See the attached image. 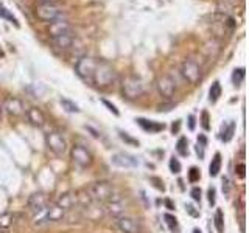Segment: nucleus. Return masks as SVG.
<instances>
[{
  "instance_id": "30",
  "label": "nucleus",
  "mask_w": 249,
  "mask_h": 233,
  "mask_svg": "<svg viewBox=\"0 0 249 233\" xmlns=\"http://www.w3.org/2000/svg\"><path fill=\"white\" fill-rule=\"evenodd\" d=\"M163 217H165V222H167V225L170 227V230H178V221H176V217H175V216L165 215Z\"/></svg>"
},
{
  "instance_id": "7",
  "label": "nucleus",
  "mask_w": 249,
  "mask_h": 233,
  "mask_svg": "<svg viewBox=\"0 0 249 233\" xmlns=\"http://www.w3.org/2000/svg\"><path fill=\"white\" fill-rule=\"evenodd\" d=\"M45 143L49 150L56 155H64L67 152V142L59 132H49L45 135Z\"/></svg>"
},
{
  "instance_id": "21",
  "label": "nucleus",
  "mask_w": 249,
  "mask_h": 233,
  "mask_svg": "<svg viewBox=\"0 0 249 233\" xmlns=\"http://www.w3.org/2000/svg\"><path fill=\"white\" fill-rule=\"evenodd\" d=\"M0 17L5 19V20H8V22H11L14 27H19L18 19L14 17L13 13H10V10H8V8H5V5H0Z\"/></svg>"
},
{
  "instance_id": "31",
  "label": "nucleus",
  "mask_w": 249,
  "mask_h": 233,
  "mask_svg": "<svg viewBox=\"0 0 249 233\" xmlns=\"http://www.w3.org/2000/svg\"><path fill=\"white\" fill-rule=\"evenodd\" d=\"M246 166H245V163H238L237 165V168H235V173H237V176L240 177V179H245V176H246Z\"/></svg>"
},
{
  "instance_id": "27",
  "label": "nucleus",
  "mask_w": 249,
  "mask_h": 233,
  "mask_svg": "<svg viewBox=\"0 0 249 233\" xmlns=\"http://www.w3.org/2000/svg\"><path fill=\"white\" fill-rule=\"evenodd\" d=\"M61 106L64 107L67 112H72V114L80 112V109H78V106H76L75 103H72V101L66 100V98H62V100H61Z\"/></svg>"
},
{
  "instance_id": "14",
  "label": "nucleus",
  "mask_w": 249,
  "mask_h": 233,
  "mask_svg": "<svg viewBox=\"0 0 249 233\" xmlns=\"http://www.w3.org/2000/svg\"><path fill=\"white\" fill-rule=\"evenodd\" d=\"M6 114H10L13 116H19L25 112V109H23V103L19 100V98H6L5 103H3V107Z\"/></svg>"
},
{
  "instance_id": "17",
  "label": "nucleus",
  "mask_w": 249,
  "mask_h": 233,
  "mask_svg": "<svg viewBox=\"0 0 249 233\" xmlns=\"http://www.w3.org/2000/svg\"><path fill=\"white\" fill-rule=\"evenodd\" d=\"M70 31V25L66 22V20H54L50 23V28H49V34L50 37H54V36H59V34H64V33H69Z\"/></svg>"
},
{
  "instance_id": "40",
  "label": "nucleus",
  "mask_w": 249,
  "mask_h": 233,
  "mask_svg": "<svg viewBox=\"0 0 249 233\" xmlns=\"http://www.w3.org/2000/svg\"><path fill=\"white\" fill-rule=\"evenodd\" d=\"M189 128H190V129L195 128V116H193V115L189 116Z\"/></svg>"
},
{
  "instance_id": "1",
  "label": "nucleus",
  "mask_w": 249,
  "mask_h": 233,
  "mask_svg": "<svg viewBox=\"0 0 249 233\" xmlns=\"http://www.w3.org/2000/svg\"><path fill=\"white\" fill-rule=\"evenodd\" d=\"M115 80H117V72L114 70V67L109 66L105 61H98L95 72H93L92 85H95L98 89H109L111 85H114Z\"/></svg>"
},
{
  "instance_id": "8",
  "label": "nucleus",
  "mask_w": 249,
  "mask_h": 233,
  "mask_svg": "<svg viewBox=\"0 0 249 233\" xmlns=\"http://www.w3.org/2000/svg\"><path fill=\"white\" fill-rule=\"evenodd\" d=\"M72 160L75 165H78L80 168H89L93 162V157L89 150H86L81 145H75L72 148Z\"/></svg>"
},
{
  "instance_id": "2",
  "label": "nucleus",
  "mask_w": 249,
  "mask_h": 233,
  "mask_svg": "<svg viewBox=\"0 0 249 233\" xmlns=\"http://www.w3.org/2000/svg\"><path fill=\"white\" fill-rule=\"evenodd\" d=\"M88 194L90 200H95L98 204H106L107 200H111L114 196H117V191H115V186L111 182L100 181L89 186Z\"/></svg>"
},
{
  "instance_id": "25",
  "label": "nucleus",
  "mask_w": 249,
  "mask_h": 233,
  "mask_svg": "<svg viewBox=\"0 0 249 233\" xmlns=\"http://www.w3.org/2000/svg\"><path fill=\"white\" fill-rule=\"evenodd\" d=\"M14 221V215L13 213H3L0 215V227L2 229H8Z\"/></svg>"
},
{
  "instance_id": "10",
  "label": "nucleus",
  "mask_w": 249,
  "mask_h": 233,
  "mask_svg": "<svg viewBox=\"0 0 249 233\" xmlns=\"http://www.w3.org/2000/svg\"><path fill=\"white\" fill-rule=\"evenodd\" d=\"M117 229H119L122 233H140L142 232V227H140V222L137 219L131 216H120L117 217L115 221Z\"/></svg>"
},
{
  "instance_id": "22",
  "label": "nucleus",
  "mask_w": 249,
  "mask_h": 233,
  "mask_svg": "<svg viewBox=\"0 0 249 233\" xmlns=\"http://www.w3.org/2000/svg\"><path fill=\"white\" fill-rule=\"evenodd\" d=\"M220 97H221V85L218 81H215L212 84V87H210V90H209V100L212 101V103H216Z\"/></svg>"
},
{
  "instance_id": "34",
  "label": "nucleus",
  "mask_w": 249,
  "mask_h": 233,
  "mask_svg": "<svg viewBox=\"0 0 249 233\" xmlns=\"http://www.w3.org/2000/svg\"><path fill=\"white\" fill-rule=\"evenodd\" d=\"M120 137L124 140V142H128V143H131V145H139V142H137V140H134V138H131L129 135H126V134H124V132H120Z\"/></svg>"
},
{
  "instance_id": "20",
  "label": "nucleus",
  "mask_w": 249,
  "mask_h": 233,
  "mask_svg": "<svg viewBox=\"0 0 249 233\" xmlns=\"http://www.w3.org/2000/svg\"><path fill=\"white\" fill-rule=\"evenodd\" d=\"M220 168H221V155L215 154V157H213L212 163H210V166H209V174L212 177L218 176V173H220Z\"/></svg>"
},
{
  "instance_id": "15",
  "label": "nucleus",
  "mask_w": 249,
  "mask_h": 233,
  "mask_svg": "<svg viewBox=\"0 0 249 233\" xmlns=\"http://www.w3.org/2000/svg\"><path fill=\"white\" fill-rule=\"evenodd\" d=\"M52 44L56 50H69L73 44V36L70 31L69 33H64V34L54 36V37H52Z\"/></svg>"
},
{
  "instance_id": "37",
  "label": "nucleus",
  "mask_w": 249,
  "mask_h": 233,
  "mask_svg": "<svg viewBox=\"0 0 249 233\" xmlns=\"http://www.w3.org/2000/svg\"><path fill=\"white\" fill-rule=\"evenodd\" d=\"M202 126H204V129H209V115L207 112H202Z\"/></svg>"
},
{
  "instance_id": "39",
  "label": "nucleus",
  "mask_w": 249,
  "mask_h": 233,
  "mask_svg": "<svg viewBox=\"0 0 249 233\" xmlns=\"http://www.w3.org/2000/svg\"><path fill=\"white\" fill-rule=\"evenodd\" d=\"M185 208H187V212H189V213H190L192 216H198V215H199L198 212H195V210H193V207H192V205H187Z\"/></svg>"
},
{
  "instance_id": "3",
  "label": "nucleus",
  "mask_w": 249,
  "mask_h": 233,
  "mask_svg": "<svg viewBox=\"0 0 249 233\" xmlns=\"http://www.w3.org/2000/svg\"><path fill=\"white\" fill-rule=\"evenodd\" d=\"M97 59L92 56H83L78 59V62L75 64V72L80 76V80H83L86 84L92 85V78H93V72H95L97 67Z\"/></svg>"
},
{
  "instance_id": "38",
  "label": "nucleus",
  "mask_w": 249,
  "mask_h": 233,
  "mask_svg": "<svg viewBox=\"0 0 249 233\" xmlns=\"http://www.w3.org/2000/svg\"><path fill=\"white\" fill-rule=\"evenodd\" d=\"M209 202H210V204H215V188H210L209 190Z\"/></svg>"
},
{
  "instance_id": "26",
  "label": "nucleus",
  "mask_w": 249,
  "mask_h": 233,
  "mask_svg": "<svg viewBox=\"0 0 249 233\" xmlns=\"http://www.w3.org/2000/svg\"><path fill=\"white\" fill-rule=\"evenodd\" d=\"M233 131H235V124H233V121H231L228 126H224L223 135H221V138L224 140V142H229V140L233 137Z\"/></svg>"
},
{
  "instance_id": "32",
  "label": "nucleus",
  "mask_w": 249,
  "mask_h": 233,
  "mask_svg": "<svg viewBox=\"0 0 249 233\" xmlns=\"http://www.w3.org/2000/svg\"><path fill=\"white\" fill-rule=\"evenodd\" d=\"M189 179H190V182H196V181H199V171H198V168H192V169H190Z\"/></svg>"
},
{
  "instance_id": "19",
  "label": "nucleus",
  "mask_w": 249,
  "mask_h": 233,
  "mask_svg": "<svg viewBox=\"0 0 249 233\" xmlns=\"http://www.w3.org/2000/svg\"><path fill=\"white\" fill-rule=\"evenodd\" d=\"M137 123H139V126L146 132H160L163 128H165L162 123L153 121V120H145V118H137Z\"/></svg>"
},
{
  "instance_id": "23",
  "label": "nucleus",
  "mask_w": 249,
  "mask_h": 233,
  "mask_svg": "<svg viewBox=\"0 0 249 233\" xmlns=\"http://www.w3.org/2000/svg\"><path fill=\"white\" fill-rule=\"evenodd\" d=\"M213 222H215L216 232L218 233H223L224 232V217H223V212H221V210H216V212H215Z\"/></svg>"
},
{
  "instance_id": "18",
  "label": "nucleus",
  "mask_w": 249,
  "mask_h": 233,
  "mask_svg": "<svg viewBox=\"0 0 249 233\" xmlns=\"http://www.w3.org/2000/svg\"><path fill=\"white\" fill-rule=\"evenodd\" d=\"M76 202H78L76 194H73V193H66V194H62V196L58 199L56 205L67 212V210H70L72 207H75Z\"/></svg>"
},
{
  "instance_id": "28",
  "label": "nucleus",
  "mask_w": 249,
  "mask_h": 233,
  "mask_svg": "<svg viewBox=\"0 0 249 233\" xmlns=\"http://www.w3.org/2000/svg\"><path fill=\"white\" fill-rule=\"evenodd\" d=\"M176 150H178V152L181 154V155H187V138L185 137H181L178 140V146H176Z\"/></svg>"
},
{
  "instance_id": "41",
  "label": "nucleus",
  "mask_w": 249,
  "mask_h": 233,
  "mask_svg": "<svg viewBox=\"0 0 249 233\" xmlns=\"http://www.w3.org/2000/svg\"><path fill=\"white\" fill-rule=\"evenodd\" d=\"M179 126H181V123H179V121L176 123V126L173 124V132H178V131H179Z\"/></svg>"
},
{
  "instance_id": "24",
  "label": "nucleus",
  "mask_w": 249,
  "mask_h": 233,
  "mask_svg": "<svg viewBox=\"0 0 249 233\" xmlns=\"http://www.w3.org/2000/svg\"><path fill=\"white\" fill-rule=\"evenodd\" d=\"M245 75H246L245 68H235V70H233V73H232V83L235 85H240L245 80Z\"/></svg>"
},
{
  "instance_id": "35",
  "label": "nucleus",
  "mask_w": 249,
  "mask_h": 233,
  "mask_svg": "<svg viewBox=\"0 0 249 233\" xmlns=\"http://www.w3.org/2000/svg\"><path fill=\"white\" fill-rule=\"evenodd\" d=\"M223 191H224V194H229V191H231V182L228 177L223 179Z\"/></svg>"
},
{
  "instance_id": "5",
  "label": "nucleus",
  "mask_w": 249,
  "mask_h": 233,
  "mask_svg": "<svg viewBox=\"0 0 249 233\" xmlns=\"http://www.w3.org/2000/svg\"><path fill=\"white\" fill-rule=\"evenodd\" d=\"M181 75L189 84H198L202 78V70L195 59H185L181 66Z\"/></svg>"
},
{
  "instance_id": "12",
  "label": "nucleus",
  "mask_w": 249,
  "mask_h": 233,
  "mask_svg": "<svg viewBox=\"0 0 249 233\" xmlns=\"http://www.w3.org/2000/svg\"><path fill=\"white\" fill-rule=\"evenodd\" d=\"M111 162L115 166L120 168H137L139 166V160L134 157V155L126 154V152H117L111 157Z\"/></svg>"
},
{
  "instance_id": "33",
  "label": "nucleus",
  "mask_w": 249,
  "mask_h": 233,
  "mask_svg": "<svg viewBox=\"0 0 249 233\" xmlns=\"http://www.w3.org/2000/svg\"><path fill=\"white\" fill-rule=\"evenodd\" d=\"M192 198H193V200H196V202H199L201 200V190L198 188V186H195V188L192 190Z\"/></svg>"
},
{
  "instance_id": "4",
  "label": "nucleus",
  "mask_w": 249,
  "mask_h": 233,
  "mask_svg": "<svg viewBox=\"0 0 249 233\" xmlns=\"http://www.w3.org/2000/svg\"><path fill=\"white\" fill-rule=\"evenodd\" d=\"M122 92L128 100H136V98L143 95L145 84H143L142 80H139V78H136V76H128V78H124V80H123Z\"/></svg>"
},
{
  "instance_id": "11",
  "label": "nucleus",
  "mask_w": 249,
  "mask_h": 233,
  "mask_svg": "<svg viewBox=\"0 0 249 233\" xmlns=\"http://www.w3.org/2000/svg\"><path fill=\"white\" fill-rule=\"evenodd\" d=\"M158 92L163 98H171L176 93V81L170 75H163L158 80Z\"/></svg>"
},
{
  "instance_id": "29",
  "label": "nucleus",
  "mask_w": 249,
  "mask_h": 233,
  "mask_svg": "<svg viewBox=\"0 0 249 233\" xmlns=\"http://www.w3.org/2000/svg\"><path fill=\"white\" fill-rule=\"evenodd\" d=\"M170 169H171V173H175V174L181 173V163H179L178 159L171 157V160H170Z\"/></svg>"
},
{
  "instance_id": "13",
  "label": "nucleus",
  "mask_w": 249,
  "mask_h": 233,
  "mask_svg": "<svg viewBox=\"0 0 249 233\" xmlns=\"http://www.w3.org/2000/svg\"><path fill=\"white\" fill-rule=\"evenodd\" d=\"M27 205L31 212L37 213V212H41V210H44L45 207H49V198H47L45 193H35L28 198Z\"/></svg>"
},
{
  "instance_id": "42",
  "label": "nucleus",
  "mask_w": 249,
  "mask_h": 233,
  "mask_svg": "<svg viewBox=\"0 0 249 233\" xmlns=\"http://www.w3.org/2000/svg\"><path fill=\"white\" fill-rule=\"evenodd\" d=\"M3 56V50H2V47H0V58Z\"/></svg>"
},
{
  "instance_id": "16",
  "label": "nucleus",
  "mask_w": 249,
  "mask_h": 233,
  "mask_svg": "<svg viewBox=\"0 0 249 233\" xmlns=\"http://www.w3.org/2000/svg\"><path fill=\"white\" fill-rule=\"evenodd\" d=\"M27 118L36 128H42L44 124H45V115L42 114L41 109H37V107L27 109Z\"/></svg>"
},
{
  "instance_id": "36",
  "label": "nucleus",
  "mask_w": 249,
  "mask_h": 233,
  "mask_svg": "<svg viewBox=\"0 0 249 233\" xmlns=\"http://www.w3.org/2000/svg\"><path fill=\"white\" fill-rule=\"evenodd\" d=\"M103 104L109 109V111H111L114 115H119V111H117V107L114 106V104H111V103H109V101H106V100H103Z\"/></svg>"
},
{
  "instance_id": "9",
  "label": "nucleus",
  "mask_w": 249,
  "mask_h": 233,
  "mask_svg": "<svg viewBox=\"0 0 249 233\" xmlns=\"http://www.w3.org/2000/svg\"><path fill=\"white\" fill-rule=\"evenodd\" d=\"M105 212L114 217H120L126 212V202H124L122 196L117 194V196H114L111 200H107L105 204Z\"/></svg>"
},
{
  "instance_id": "43",
  "label": "nucleus",
  "mask_w": 249,
  "mask_h": 233,
  "mask_svg": "<svg viewBox=\"0 0 249 233\" xmlns=\"http://www.w3.org/2000/svg\"><path fill=\"white\" fill-rule=\"evenodd\" d=\"M193 233H201V230H198V229H195V230H193Z\"/></svg>"
},
{
  "instance_id": "6",
  "label": "nucleus",
  "mask_w": 249,
  "mask_h": 233,
  "mask_svg": "<svg viewBox=\"0 0 249 233\" xmlns=\"http://www.w3.org/2000/svg\"><path fill=\"white\" fill-rule=\"evenodd\" d=\"M36 16L37 19H41L42 22H54L62 17V11L54 3H39L36 8Z\"/></svg>"
},
{
  "instance_id": "44",
  "label": "nucleus",
  "mask_w": 249,
  "mask_h": 233,
  "mask_svg": "<svg viewBox=\"0 0 249 233\" xmlns=\"http://www.w3.org/2000/svg\"><path fill=\"white\" fill-rule=\"evenodd\" d=\"M0 120H2V107H0Z\"/></svg>"
}]
</instances>
